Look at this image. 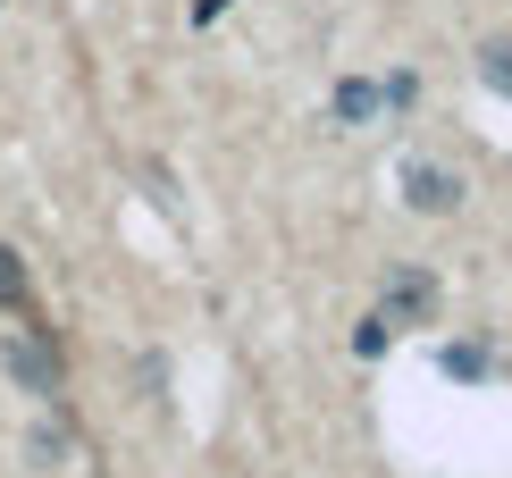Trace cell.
Here are the masks:
<instances>
[{
    "instance_id": "1",
    "label": "cell",
    "mask_w": 512,
    "mask_h": 478,
    "mask_svg": "<svg viewBox=\"0 0 512 478\" xmlns=\"http://www.w3.org/2000/svg\"><path fill=\"white\" fill-rule=\"evenodd\" d=\"M378 319H387V328H429L437 319V277L429 269H395L387 294H378Z\"/></svg>"
},
{
    "instance_id": "2",
    "label": "cell",
    "mask_w": 512,
    "mask_h": 478,
    "mask_svg": "<svg viewBox=\"0 0 512 478\" xmlns=\"http://www.w3.org/2000/svg\"><path fill=\"white\" fill-rule=\"evenodd\" d=\"M403 193H412V210L445 219V210L462 202V177H454V168H429V160H412V168H403Z\"/></svg>"
},
{
    "instance_id": "3",
    "label": "cell",
    "mask_w": 512,
    "mask_h": 478,
    "mask_svg": "<svg viewBox=\"0 0 512 478\" xmlns=\"http://www.w3.org/2000/svg\"><path fill=\"white\" fill-rule=\"evenodd\" d=\"M9 369H17V378H26V395H59V353H51V336H17L9 344Z\"/></svg>"
},
{
    "instance_id": "4",
    "label": "cell",
    "mask_w": 512,
    "mask_h": 478,
    "mask_svg": "<svg viewBox=\"0 0 512 478\" xmlns=\"http://www.w3.org/2000/svg\"><path fill=\"white\" fill-rule=\"evenodd\" d=\"M0 311H17V319H34V277H26V260H17L9 244H0Z\"/></svg>"
},
{
    "instance_id": "5",
    "label": "cell",
    "mask_w": 512,
    "mask_h": 478,
    "mask_svg": "<svg viewBox=\"0 0 512 478\" xmlns=\"http://www.w3.org/2000/svg\"><path fill=\"white\" fill-rule=\"evenodd\" d=\"M378 101H387V93H378V84H361V76H345V84H336V118H345V126L378 118Z\"/></svg>"
},
{
    "instance_id": "6",
    "label": "cell",
    "mask_w": 512,
    "mask_h": 478,
    "mask_svg": "<svg viewBox=\"0 0 512 478\" xmlns=\"http://www.w3.org/2000/svg\"><path fill=\"white\" fill-rule=\"evenodd\" d=\"M479 76H487V93L512 101V42H487V51H479Z\"/></svg>"
},
{
    "instance_id": "7",
    "label": "cell",
    "mask_w": 512,
    "mask_h": 478,
    "mask_svg": "<svg viewBox=\"0 0 512 478\" xmlns=\"http://www.w3.org/2000/svg\"><path fill=\"white\" fill-rule=\"evenodd\" d=\"M445 369H454V378H487L496 353H487V344H445Z\"/></svg>"
},
{
    "instance_id": "8",
    "label": "cell",
    "mask_w": 512,
    "mask_h": 478,
    "mask_svg": "<svg viewBox=\"0 0 512 478\" xmlns=\"http://www.w3.org/2000/svg\"><path fill=\"white\" fill-rule=\"evenodd\" d=\"M387 336H395V328H387V319L370 311V319H361V328H353V353H387Z\"/></svg>"
}]
</instances>
